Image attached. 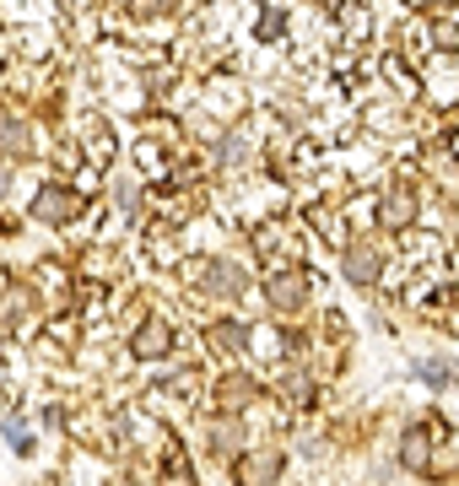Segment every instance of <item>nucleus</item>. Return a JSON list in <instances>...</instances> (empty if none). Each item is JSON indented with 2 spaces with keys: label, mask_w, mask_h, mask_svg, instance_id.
<instances>
[{
  "label": "nucleus",
  "mask_w": 459,
  "mask_h": 486,
  "mask_svg": "<svg viewBox=\"0 0 459 486\" xmlns=\"http://www.w3.org/2000/svg\"><path fill=\"white\" fill-rule=\"evenodd\" d=\"M189 281H195V292H206L211 303H238L243 292H249V270L228 259V254H211V259H200V265H189Z\"/></svg>",
  "instance_id": "1"
},
{
  "label": "nucleus",
  "mask_w": 459,
  "mask_h": 486,
  "mask_svg": "<svg viewBox=\"0 0 459 486\" xmlns=\"http://www.w3.org/2000/svg\"><path fill=\"white\" fill-rule=\"evenodd\" d=\"M341 276L351 281V287H379V276H384V254H379V248H373L368 238L346 243V254H341Z\"/></svg>",
  "instance_id": "2"
},
{
  "label": "nucleus",
  "mask_w": 459,
  "mask_h": 486,
  "mask_svg": "<svg viewBox=\"0 0 459 486\" xmlns=\"http://www.w3.org/2000/svg\"><path fill=\"white\" fill-rule=\"evenodd\" d=\"M265 298L276 313H303L308 308V276L303 270H276L271 281H265Z\"/></svg>",
  "instance_id": "3"
},
{
  "label": "nucleus",
  "mask_w": 459,
  "mask_h": 486,
  "mask_svg": "<svg viewBox=\"0 0 459 486\" xmlns=\"http://www.w3.org/2000/svg\"><path fill=\"white\" fill-rule=\"evenodd\" d=\"M282 465H287V454H282V449H254V454H243V460H238V486H276Z\"/></svg>",
  "instance_id": "4"
},
{
  "label": "nucleus",
  "mask_w": 459,
  "mask_h": 486,
  "mask_svg": "<svg viewBox=\"0 0 459 486\" xmlns=\"http://www.w3.org/2000/svg\"><path fill=\"white\" fill-rule=\"evenodd\" d=\"M70 211H81V200H76V189H65V184H44V189L33 195V217L49 222V227L70 222Z\"/></svg>",
  "instance_id": "5"
},
{
  "label": "nucleus",
  "mask_w": 459,
  "mask_h": 486,
  "mask_svg": "<svg viewBox=\"0 0 459 486\" xmlns=\"http://www.w3.org/2000/svg\"><path fill=\"white\" fill-rule=\"evenodd\" d=\"M173 346V330H168V319H146L141 330H135V357H163Z\"/></svg>",
  "instance_id": "6"
},
{
  "label": "nucleus",
  "mask_w": 459,
  "mask_h": 486,
  "mask_svg": "<svg viewBox=\"0 0 459 486\" xmlns=\"http://www.w3.org/2000/svg\"><path fill=\"white\" fill-rule=\"evenodd\" d=\"M411 373H416V378H422L427 389H449V384L459 378V367L449 363V357H422V363L411 367Z\"/></svg>",
  "instance_id": "7"
},
{
  "label": "nucleus",
  "mask_w": 459,
  "mask_h": 486,
  "mask_svg": "<svg viewBox=\"0 0 459 486\" xmlns=\"http://www.w3.org/2000/svg\"><path fill=\"white\" fill-rule=\"evenodd\" d=\"M211 341H217V352H249V346H254L249 324H232V319H222V324H211Z\"/></svg>",
  "instance_id": "8"
},
{
  "label": "nucleus",
  "mask_w": 459,
  "mask_h": 486,
  "mask_svg": "<svg viewBox=\"0 0 459 486\" xmlns=\"http://www.w3.org/2000/svg\"><path fill=\"white\" fill-rule=\"evenodd\" d=\"M427 460H432V449H427V432L422 427H411L400 443V465L405 470H427Z\"/></svg>",
  "instance_id": "9"
},
{
  "label": "nucleus",
  "mask_w": 459,
  "mask_h": 486,
  "mask_svg": "<svg viewBox=\"0 0 459 486\" xmlns=\"http://www.w3.org/2000/svg\"><path fill=\"white\" fill-rule=\"evenodd\" d=\"M217 400H222V406H243V400H254V378H249V373H228V378L217 384Z\"/></svg>",
  "instance_id": "10"
},
{
  "label": "nucleus",
  "mask_w": 459,
  "mask_h": 486,
  "mask_svg": "<svg viewBox=\"0 0 459 486\" xmlns=\"http://www.w3.org/2000/svg\"><path fill=\"white\" fill-rule=\"evenodd\" d=\"M411 217H416V195H411V189H395V195L384 200V222H390V227H405Z\"/></svg>",
  "instance_id": "11"
},
{
  "label": "nucleus",
  "mask_w": 459,
  "mask_h": 486,
  "mask_svg": "<svg viewBox=\"0 0 459 486\" xmlns=\"http://www.w3.org/2000/svg\"><path fill=\"white\" fill-rule=\"evenodd\" d=\"M0 152H11V157H27V152H33V135H27L16 120H5V124H0Z\"/></svg>",
  "instance_id": "12"
},
{
  "label": "nucleus",
  "mask_w": 459,
  "mask_h": 486,
  "mask_svg": "<svg viewBox=\"0 0 459 486\" xmlns=\"http://www.w3.org/2000/svg\"><path fill=\"white\" fill-rule=\"evenodd\" d=\"M5 443H11L16 454H33V432H27L22 417H11V422H5Z\"/></svg>",
  "instance_id": "13"
},
{
  "label": "nucleus",
  "mask_w": 459,
  "mask_h": 486,
  "mask_svg": "<svg viewBox=\"0 0 459 486\" xmlns=\"http://www.w3.org/2000/svg\"><path fill=\"white\" fill-rule=\"evenodd\" d=\"M114 206H119V217H130V211H135V184H130V179H114Z\"/></svg>",
  "instance_id": "14"
},
{
  "label": "nucleus",
  "mask_w": 459,
  "mask_h": 486,
  "mask_svg": "<svg viewBox=\"0 0 459 486\" xmlns=\"http://www.w3.org/2000/svg\"><path fill=\"white\" fill-rule=\"evenodd\" d=\"M5 189H11V168H5V163H0V195H5Z\"/></svg>",
  "instance_id": "15"
}]
</instances>
